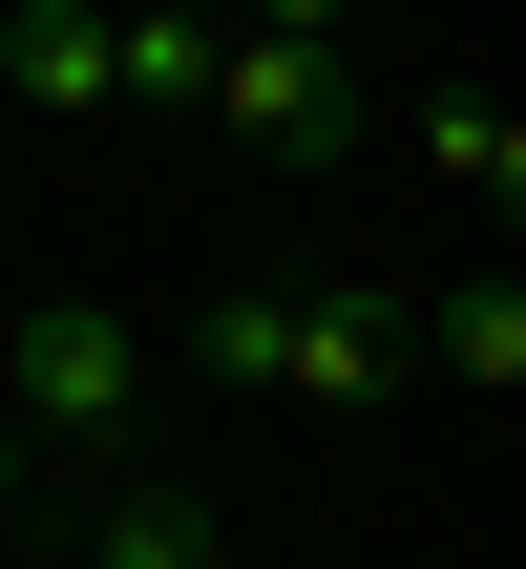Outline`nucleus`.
Here are the masks:
<instances>
[{"instance_id":"nucleus-1","label":"nucleus","mask_w":526,"mask_h":569,"mask_svg":"<svg viewBox=\"0 0 526 569\" xmlns=\"http://www.w3.org/2000/svg\"><path fill=\"white\" fill-rule=\"evenodd\" d=\"M401 359H422V317L401 296H211L190 317V380H232V401H316V422H358V401H401Z\"/></svg>"},{"instance_id":"nucleus-2","label":"nucleus","mask_w":526,"mask_h":569,"mask_svg":"<svg viewBox=\"0 0 526 569\" xmlns=\"http://www.w3.org/2000/svg\"><path fill=\"white\" fill-rule=\"evenodd\" d=\"M0 422H21L42 465H127V422H148V338L84 317V296H42V317L0 338Z\"/></svg>"},{"instance_id":"nucleus-3","label":"nucleus","mask_w":526,"mask_h":569,"mask_svg":"<svg viewBox=\"0 0 526 569\" xmlns=\"http://www.w3.org/2000/svg\"><path fill=\"white\" fill-rule=\"evenodd\" d=\"M211 127H253V148H358V127H380V84H358L337 42H253V21H232V63H211Z\"/></svg>"},{"instance_id":"nucleus-4","label":"nucleus","mask_w":526,"mask_h":569,"mask_svg":"<svg viewBox=\"0 0 526 569\" xmlns=\"http://www.w3.org/2000/svg\"><path fill=\"white\" fill-rule=\"evenodd\" d=\"M0 84H21L42 127L127 106V0H0Z\"/></svg>"},{"instance_id":"nucleus-5","label":"nucleus","mask_w":526,"mask_h":569,"mask_svg":"<svg viewBox=\"0 0 526 569\" xmlns=\"http://www.w3.org/2000/svg\"><path fill=\"white\" fill-rule=\"evenodd\" d=\"M422 359H443V380H485V401H526V274L443 296V317H422Z\"/></svg>"},{"instance_id":"nucleus-6","label":"nucleus","mask_w":526,"mask_h":569,"mask_svg":"<svg viewBox=\"0 0 526 569\" xmlns=\"http://www.w3.org/2000/svg\"><path fill=\"white\" fill-rule=\"evenodd\" d=\"M84 569H232V549H211L169 486H105V507H84Z\"/></svg>"},{"instance_id":"nucleus-7","label":"nucleus","mask_w":526,"mask_h":569,"mask_svg":"<svg viewBox=\"0 0 526 569\" xmlns=\"http://www.w3.org/2000/svg\"><path fill=\"white\" fill-rule=\"evenodd\" d=\"M422 169H464V190H506V211H526V127H506V106H464V84L422 106Z\"/></svg>"},{"instance_id":"nucleus-8","label":"nucleus","mask_w":526,"mask_h":569,"mask_svg":"<svg viewBox=\"0 0 526 569\" xmlns=\"http://www.w3.org/2000/svg\"><path fill=\"white\" fill-rule=\"evenodd\" d=\"M232 21H253V42H337V0H232Z\"/></svg>"},{"instance_id":"nucleus-9","label":"nucleus","mask_w":526,"mask_h":569,"mask_svg":"<svg viewBox=\"0 0 526 569\" xmlns=\"http://www.w3.org/2000/svg\"><path fill=\"white\" fill-rule=\"evenodd\" d=\"M21 465H42V443H21V422H0V486H21Z\"/></svg>"}]
</instances>
